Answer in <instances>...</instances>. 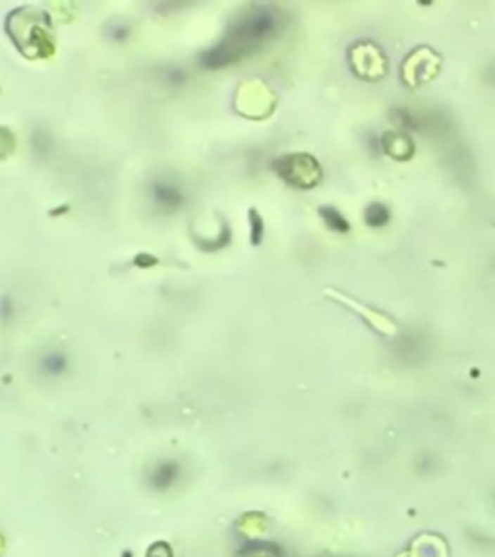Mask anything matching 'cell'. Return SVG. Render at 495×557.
Returning a JSON list of instances; mask_svg holds the SVG:
<instances>
[{
    "label": "cell",
    "mask_w": 495,
    "mask_h": 557,
    "mask_svg": "<svg viewBox=\"0 0 495 557\" xmlns=\"http://www.w3.org/2000/svg\"><path fill=\"white\" fill-rule=\"evenodd\" d=\"M319 215L323 219V223L335 232H348L350 231V224L345 219V215L340 213L339 209L335 207H319Z\"/></svg>",
    "instance_id": "cell-5"
},
{
    "label": "cell",
    "mask_w": 495,
    "mask_h": 557,
    "mask_svg": "<svg viewBox=\"0 0 495 557\" xmlns=\"http://www.w3.org/2000/svg\"><path fill=\"white\" fill-rule=\"evenodd\" d=\"M43 366L49 373H60L66 368V358L60 352H53V354H46L43 358Z\"/></svg>",
    "instance_id": "cell-6"
},
{
    "label": "cell",
    "mask_w": 495,
    "mask_h": 557,
    "mask_svg": "<svg viewBox=\"0 0 495 557\" xmlns=\"http://www.w3.org/2000/svg\"><path fill=\"white\" fill-rule=\"evenodd\" d=\"M389 219H391V211H389L387 205L379 203V201L370 203V205L366 207V213H364V221H366V224L371 226V229H381V226H385V224L389 223Z\"/></svg>",
    "instance_id": "cell-4"
},
{
    "label": "cell",
    "mask_w": 495,
    "mask_h": 557,
    "mask_svg": "<svg viewBox=\"0 0 495 557\" xmlns=\"http://www.w3.org/2000/svg\"><path fill=\"white\" fill-rule=\"evenodd\" d=\"M250 215H252L250 217V223H252V244L257 246V244L263 240V229H265V226H263L262 217L257 215L255 211H252Z\"/></svg>",
    "instance_id": "cell-7"
},
{
    "label": "cell",
    "mask_w": 495,
    "mask_h": 557,
    "mask_svg": "<svg viewBox=\"0 0 495 557\" xmlns=\"http://www.w3.org/2000/svg\"><path fill=\"white\" fill-rule=\"evenodd\" d=\"M149 198L162 211H176L184 203V193L180 186L169 178H155L149 184Z\"/></svg>",
    "instance_id": "cell-3"
},
{
    "label": "cell",
    "mask_w": 495,
    "mask_h": 557,
    "mask_svg": "<svg viewBox=\"0 0 495 557\" xmlns=\"http://www.w3.org/2000/svg\"><path fill=\"white\" fill-rule=\"evenodd\" d=\"M275 169H296L294 174L286 178V182L302 186V188H311V184L316 182V178H311V174L319 177V167L309 155H286L281 161L275 162Z\"/></svg>",
    "instance_id": "cell-2"
},
{
    "label": "cell",
    "mask_w": 495,
    "mask_h": 557,
    "mask_svg": "<svg viewBox=\"0 0 495 557\" xmlns=\"http://www.w3.org/2000/svg\"><path fill=\"white\" fill-rule=\"evenodd\" d=\"M281 25L283 14L278 8L269 4H254L246 8L232 20L224 37L200 54V64L207 70L234 64L275 37Z\"/></svg>",
    "instance_id": "cell-1"
},
{
    "label": "cell",
    "mask_w": 495,
    "mask_h": 557,
    "mask_svg": "<svg viewBox=\"0 0 495 557\" xmlns=\"http://www.w3.org/2000/svg\"><path fill=\"white\" fill-rule=\"evenodd\" d=\"M128 35H130V27L122 22H116L108 27V37L112 39V41H118V43H120V41H126Z\"/></svg>",
    "instance_id": "cell-8"
}]
</instances>
